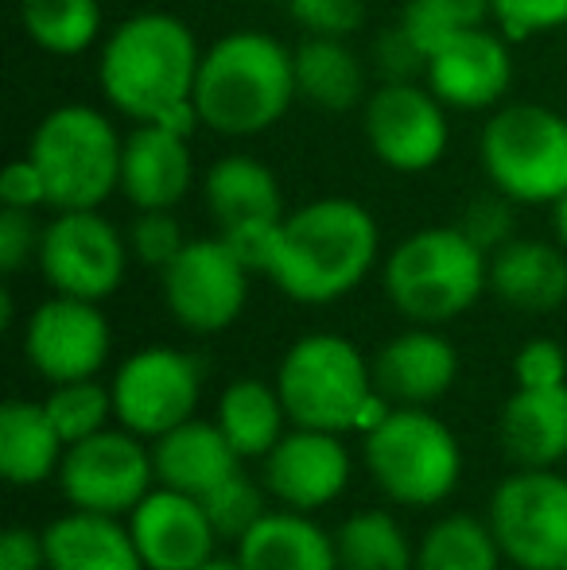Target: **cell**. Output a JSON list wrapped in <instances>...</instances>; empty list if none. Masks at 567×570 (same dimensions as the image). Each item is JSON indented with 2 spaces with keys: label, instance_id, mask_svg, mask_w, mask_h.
Segmentation results:
<instances>
[{
  "label": "cell",
  "instance_id": "31",
  "mask_svg": "<svg viewBox=\"0 0 567 570\" xmlns=\"http://www.w3.org/2000/svg\"><path fill=\"white\" fill-rule=\"evenodd\" d=\"M20 28L39 51L75 59L101 39L98 0H20Z\"/></svg>",
  "mask_w": 567,
  "mask_h": 570
},
{
  "label": "cell",
  "instance_id": "23",
  "mask_svg": "<svg viewBox=\"0 0 567 570\" xmlns=\"http://www.w3.org/2000/svg\"><path fill=\"white\" fill-rule=\"evenodd\" d=\"M47 570H148L129 520L70 509L43 528Z\"/></svg>",
  "mask_w": 567,
  "mask_h": 570
},
{
  "label": "cell",
  "instance_id": "16",
  "mask_svg": "<svg viewBox=\"0 0 567 570\" xmlns=\"http://www.w3.org/2000/svg\"><path fill=\"white\" fill-rule=\"evenodd\" d=\"M261 481L281 509L319 512L346 493L350 451L334 431L287 428L281 443L261 458Z\"/></svg>",
  "mask_w": 567,
  "mask_h": 570
},
{
  "label": "cell",
  "instance_id": "25",
  "mask_svg": "<svg viewBox=\"0 0 567 570\" xmlns=\"http://www.w3.org/2000/svg\"><path fill=\"white\" fill-rule=\"evenodd\" d=\"M498 435L521 470H556L567 458V384L517 389L501 407Z\"/></svg>",
  "mask_w": 567,
  "mask_h": 570
},
{
  "label": "cell",
  "instance_id": "20",
  "mask_svg": "<svg viewBox=\"0 0 567 570\" xmlns=\"http://www.w3.org/2000/svg\"><path fill=\"white\" fill-rule=\"evenodd\" d=\"M459 381V350L436 331L417 326L381 345L373 357V384L401 407H431Z\"/></svg>",
  "mask_w": 567,
  "mask_h": 570
},
{
  "label": "cell",
  "instance_id": "2",
  "mask_svg": "<svg viewBox=\"0 0 567 570\" xmlns=\"http://www.w3.org/2000/svg\"><path fill=\"white\" fill-rule=\"evenodd\" d=\"M295 62L292 51L268 31H226L198 62L195 106L203 128L229 140L261 136L292 109Z\"/></svg>",
  "mask_w": 567,
  "mask_h": 570
},
{
  "label": "cell",
  "instance_id": "14",
  "mask_svg": "<svg viewBox=\"0 0 567 570\" xmlns=\"http://www.w3.org/2000/svg\"><path fill=\"white\" fill-rule=\"evenodd\" d=\"M365 140L373 156L401 175H424L451 144L447 106L428 82H381L362 106Z\"/></svg>",
  "mask_w": 567,
  "mask_h": 570
},
{
  "label": "cell",
  "instance_id": "45",
  "mask_svg": "<svg viewBox=\"0 0 567 570\" xmlns=\"http://www.w3.org/2000/svg\"><path fill=\"white\" fill-rule=\"evenodd\" d=\"M0 570H47L43 532L8 528L4 540H0Z\"/></svg>",
  "mask_w": 567,
  "mask_h": 570
},
{
  "label": "cell",
  "instance_id": "46",
  "mask_svg": "<svg viewBox=\"0 0 567 570\" xmlns=\"http://www.w3.org/2000/svg\"><path fill=\"white\" fill-rule=\"evenodd\" d=\"M553 229H556V240L567 248V190L553 203Z\"/></svg>",
  "mask_w": 567,
  "mask_h": 570
},
{
  "label": "cell",
  "instance_id": "12",
  "mask_svg": "<svg viewBox=\"0 0 567 570\" xmlns=\"http://www.w3.org/2000/svg\"><path fill=\"white\" fill-rule=\"evenodd\" d=\"M117 423L140 439H159L187 423L203 396V368L175 345H144L114 373Z\"/></svg>",
  "mask_w": 567,
  "mask_h": 570
},
{
  "label": "cell",
  "instance_id": "5",
  "mask_svg": "<svg viewBox=\"0 0 567 570\" xmlns=\"http://www.w3.org/2000/svg\"><path fill=\"white\" fill-rule=\"evenodd\" d=\"M28 156L43 171L51 210H101L121 190L125 136L94 106L51 109L31 132Z\"/></svg>",
  "mask_w": 567,
  "mask_h": 570
},
{
  "label": "cell",
  "instance_id": "8",
  "mask_svg": "<svg viewBox=\"0 0 567 570\" xmlns=\"http://www.w3.org/2000/svg\"><path fill=\"white\" fill-rule=\"evenodd\" d=\"M493 190L517 206H553L567 190V117L548 106H501L478 140Z\"/></svg>",
  "mask_w": 567,
  "mask_h": 570
},
{
  "label": "cell",
  "instance_id": "15",
  "mask_svg": "<svg viewBox=\"0 0 567 570\" xmlns=\"http://www.w3.org/2000/svg\"><path fill=\"white\" fill-rule=\"evenodd\" d=\"M114 353V331L101 315V303L51 295L28 315L23 357L47 384L86 381L106 368Z\"/></svg>",
  "mask_w": 567,
  "mask_h": 570
},
{
  "label": "cell",
  "instance_id": "33",
  "mask_svg": "<svg viewBox=\"0 0 567 570\" xmlns=\"http://www.w3.org/2000/svg\"><path fill=\"white\" fill-rule=\"evenodd\" d=\"M43 407L55 420V428H59V435L67 439V446L98 435V431H106L109 423L117 420L114 389H109V384H98V376L51 384Z\"/></svg>",
  "mask_w": 567,
  "mask_h": 570
},
{
  "label": "cell",
  "instance_id": "34",
  "mask_svg": "<svg viewBox=\"0 0 567 570\" xmlns=\"http://www.w3.org/2000/svg\"><path fill=\"white\" fill-rule=\"evenodd\" d=\"M486 20H493L490 0H409L401 12V23L431 59L439 43L454 36L462 28H486Z\"/></svg>",
  "mask_w": 567,
  "mask_h": 570
},
{
  "label": "cell",
  "instance_id": "40",
  "mask_svg": "<svg viewBox=\"0 0 567 570\" xmlns=\"http://www.w3.org/2000/svg\"><path fill=\"white\" fill-rule=\"evenodd\" d=\"M281 226H284V218L237 222V226H229V229H218V237L234 248V256L253 272V276H268L276 245H281Z\"/></svg>",
  "mask_w": 567,
  "mask_h": 570
},
{
  "label": "cell",
  "instance_id": "28",
  "mask_svg": "<svg viewBox=\"0 0 567 570\" xmlns=\"http://www.w3.org/2000/svg\"><path fill=\"white\" fill-rule=\"evenodd\" d=\"M203 203L218 229H229L237 222L284 218L281 179L253 156H226L211 164L203 179Z\"/></svg>",
  "mask_w": 567,
  "mask_h": 570
},
{
  "label": "cell",
  "instance_id": "9",
  "mask_svg": "<svg viewBox=\"0 0 567 570\" xmlns=\"http://www.w3.org/2000/svg\"><path fill=\"white\" fill-rule=\"evenodd\" d=\"M490 528L517 570H567V478L517 465L493 489Z\"/></svg>",
  "mask_w": 567,
  "mask_h": 570
},
{
  "label": "cell",
  "instance_id": "10",
  "mask_svg": "<svg viewBox=\"0 0 567 570\" xmlns=\"http://www.w3.org/2000/svg\"><path fill=\"white\" fill-rule=\"evenodd\" d=\"M129 240L101 210H55L39 237V272L55 295L109 299L125 284Z\"/></svg>",
  "mask_w": 567,
  "mask_h": 570
},
{
  "label": "cell",
  "instance_id": "3",
  "mask_svg": "<svg viewBox=\"0 0 567 570\" xmlns=\"http://www.w3.org/2000/svg\"><path fill=\"white\" fill-rule=\"evenodd\" d=\"M198 62V39L179 16L137 12L117 23L101 43L98 86L117 114L140 125L195 98Z\"/></svg>",
  "mask_w": 567,
  "mask_h": 570
},
{
  "label": "cell",
  "instance_id": "22",
  "mask_svg": "<svg viewBox=\"0 0 567 570\" xmlns=\"http://www.w3.org/2000/svg\"><path fill=\"white\" fill-rule=\"evenodd\" d=\"M490 292L525 315H545L567 303V248L560 240L514 237L490 253Z\"/></svg>",
  "mask_w": 567,
  "mask_h": 570
},
{
  "label": "cell",
  "instance_id": "17",
  "mask_svg": "<svg viewBox=\"0 0 567 570\" xmlns=\"http://www.w3.org/2000/svg\"><path fill=\"white\" fill-rule=\"evenodd\" d=\"M424 82L447 109H462V114L493 109L514 86L509 39L490 28L454 31L447 43L431 51Z\"/></svg>",
  "mask_w": 567,
  "mask_h": 570
},
{
  "label": "cell",
  "instance_id": "41",
  "mask_svg": "<svg viewBox=\"0 0 567 570\" xmlns=\"http://www.w3.org/2000/svg\"><path fill=\"white\" fill-rule=\"evenodd\" d=\"M373 62H378V70H381V78H385V82H417V78H424V70H428L424 47H420L417 39L404 31L401 20L378 36Z\"/></svg>",
  "mask_w": 567,
  "mask_h": 570
},
{
  "label": "cell",
  "instance_id": "39",
  "mask_svg": "<svg viewBox=\"0 0 567 570\" xmlns=\"http://www.w3.org/2000/svg\"><path fill=\"white\" fill-rule=\"evenodd\" d=\"M454 226L467 233L482 253H498L501 245L514 240V198H506L501 190H493V195H486V198H475Z\"/></svg>",
  "mask_w": 567,
  "mask_h": 570
},
{
  "label": "cell",
  "instance_id": "36",
  "mask_svg": "<svg viewBox=\"0 0 567 570\" xmlns=\"http://www.w3.org/2000/svg\"><path fill=\"white\" fill-rule=\"evenodd\" d=\"M129 248L144 268L164 272L187 248V233H183L175 210H137V222L129 229Z\"/></svg>",
  "mask_w": 567,
  "mask_h": 570
},
{
  "label": "cell",
  "instance_id": "24",
  "mask_svg": "<svg viewBox=\"0 0 567 570\" xmlns=\"http://www.w3.org/2000/svg\"><path fill=\"white\" fill-rule=\"evenodd\" d=\"M242 570H339V543L311 520V512L268 509L237 540Z\"/></svg>",
  "mask_w": 567,
  "mask_h": 570
},
{
  "label": "cell",
  "instance_id": "18",
  "mask_svg": "<svg viewBox=\"0 0 567 570\" xmlns=\"http://www.w3.org/2000/svg\"><path fill=\"white\" fill-rule=\"evenodd\" d=\"M125 520L148 570H203L222 540L203 501L167 485L151 489Z\"/></svg>",
  "mask_w": 567,
  "mask_h": 570
},
{
  "label": "cell",
  "instance_id": "35",
  "mask_svg": "<svg viewBox=\"0 0 567 570\" xmlns=\"http://www.w3.org/2000/svg\"><path fill=\"white\" fill-rule=\"evenodd\" d=\"M265 493H268V489H261L250 473L237 470L234 478H226L218 489H211V493L198 497V501H203L206 517H211V524L218 528L222 540L237 543L268 512Z\"/></svg>",
  "mask_w": 567,
  "mask_h": 570
},
{
  "label": "cell",
  "instance_id": "42",
  "mask_svg": "<svg viewBox=\"0 0 567 570\" xmlns=\"http://www.w3.org/2000/svg\"><path fill=\"white\" fill-rule=\"evenodd\" d=\"M514 381H517V389H553V384H567L564 345L553 338L525 342L514 357Z\"/></svg>",
  "mask_w": 567,
  "mask_h": 570
},
{
  "label": "cell",
  "instance_id": "37",
  "mask_svg": "<svg viewBox=\"0 0 567 570\" xmlns=\"http://www.w3.org/2000/svg\"><path fill=\"white\" fill-rule=\"evenodd\" d=\"M493 23L509 43L567 28V0H490Z\"/></svg>",
  "mask_w": 567,
  "mask_h": 570
},
{
  "label": "cell",
  "instance_id": "21",
  "mask_svg": "<svg viewBox=\"0 0 567 570\" xmlns=\"http://www.w3.org/2000/svg\"><path fill=\"white\" fill-rule=\"evenodd\" d=\"M151 462H156V485L190 497H206L237 470H245V458L229 446L218 423L195 420V415L167 435L151 439Z\"/></svg>",
  "mask_w": 567,
  "mask_h": 570
},
{
  "label": "cell",
  "instance_id": "1",
  "mask_svg": "<svg viewBox=\"0 0 567 570\" xmlns=\"http://www.w3.org/2000/svg\"><path fill=\"white\" fill-rule=\"evenodd\" d=\"M381 233L373 214L354 198H315L284 214L268 279L295 303L326 307L350 295L373 272Z\"/></svg>",
  "mask_w": 567,
  "mask_h": 570
},
{
  "label": "cell",
  "instance_id": "43",
  "mask_svg": "<svg viewBox=\"0 0 567 570\" xmlns=\"http://www.w3.org/2000/svg\"><path fill=\"white\" fill-rule=\"evenodd\" d=\"M36 210H16V206H0V268L4 276H16L28 261L39 256V237L43 229L31 218Z\"/></svg>",
  "mask_w": 567,
  "mask_h": 570
},
{
  "label": "cell",
  "instance_id": "47",
  "mask_svg": "<svg viewBox=\"0 0 567 570\" xmlns=\"http://www.w3.org/2000/svg\"><path fill=\"white\" fill-rule=\"evenodd\" d=\"M203 570H242V563H237V559H211Z\"/></svg>",
  "mask_w": 567,
  "mask_h": 570
},
{
  "label": "cell",
  "instance_id": "11",
  "mask_svg": "<svg viewBox=\"0 0 567 570\" xmlns=\"http://www.w3.org/2000/svg\"><path fill=\"white\" fill-rule=\"evenodd\" d=\"M55 481L70 509L129 517L156 489V462L140 443V435H133L129 428H106L67 446Z\"/></svg>",
  "mask_w": 567,
  "mask_h": 570
},
{
  "label": "cell",
  "instance_id": "30",
  "mask_svg": "<svg viewBox=\"0 0 567 570\" xmlns=\"http://www.w3.org/2000/svg\"><path fill=\"white\" fill-rule=\"evenodd\" d=\"M339 570H417V548L385 509H358L334 532Z\"/></svg>",
  "mask_w": 567,
  "mask_h": 570
},
{
  "label": "cell",
  "instance_id": "19",
  "mask_svg": "<svg viewBox=\"0 0 567 570\" xmlns=\"http://www.w3.org/2000/svg\"><path fill=\"white\" fill-rule=\"evenodd\" d=\"M195 183L190 136H179L156 120H140L125 136L121 195L137 210H175Z\"/></svg>",
  "mask_w": 567,
  "mask_h": 570
},
{
  "label": "cell",
  "instance_id": "13",
  "mask_svg": "<svg viewBox=\"0 0 567 570\" xmlns=\"http://www.w3.org/2000/svg\"><path fill=\"white\" fill-rule=\"evenodd\" d=\"M250 276L253 272L218 233L187 240V248L159 272L167 311L190 334L229 331L250 299Z\"/></svg>",
  "mask_w": 567,
  "mask_h": 570
},
{
  "label": "cell",
  "instance_id": "26",
  "mask_svg": "<svg viewBox=\"0 0 567 570\" xmlns=\"http://www.w3.org/2000/svg\"><path fill=\"white\" fill-rule=\"evenodd\" d=\"M295 62V94L326 114H350L370 98L365 62L346 39L307 36L292 51Z\"/></svg>",
  "mask_w": 567,
  "mask_h": 570
},
{
  "label": "cell",
  "instance_id": "27",
  "mask_svg": "<svg viewBox=\"0 0 567 570\" xmlns=\"http://www.w3.org/2000/svg\"><path fill=\"white\" fill-rule=\"evenodd\" d=\"M67 439L47 415L43 400H4L0 407V473L12 485H43L59 478Z\"/></svg>",
  "mask_w": 567,
  "mask_h": 570
},
{
  "label": "cell",
  "instance_id": "6",
  "mask_svg": "<svg viewBox=\"0 0 567 570\" xmlns=\"http://www.w3.org/2000/svg\"><path fill=\"white\" fill-rule=\"evenodd\" d=\"M362 458L381 493L404 509L443 504L462 478L459 439L428 407L393 404V412L362 435Z\"/></svg>",
  "mask_w": 567,
  "mask_h": 570
},
{
  "label": "cell",
  "instance_id": "44",
  "mask_svg": "<svg viewBox=\"0 0 567 570\" xmlns=\"http://www.w3.org/2000/svg\"><path fill=\"white\" fill-rule=\"evenodd\" d=\"M0 206H16V210H39L47 206V183L36 159L23 156L0 171Z\"/></svg>",
  "mask_w": 567,
  "mask_h": 570
},
{
  "label": "cell",
  "instance_id": "4",
  "mask_svg": "<svg viewBox=\"0 0 567 570\" xmlns=\"http://www.w3.org/2000/svg\"><path fill=\"white\" fill-rule=\"evenodd\" d=\"M385 295L409 323L439 326L467 315L490 292V253L459 226L417 229L389 253Z\"/></svg>",
  "mask_w": 567,
  "mask_h": 570
},
{
  "label": "cell",
  "instance_id": "29",
  "mask_svg": "<svg viewBox=\"0 0 567 570\" xmlns=\"http://www.w3.org/2000/svg\"><path fill=\"white\" fill-rule=\"evenodd\" d=\"M214 423H218L222 435L229 439V446H234L245 462H253V458L261 462V458L281 443L284 431L292 428L276 381L268 384V381H257V376H242V381L226 384Z\"/></svg>",
  "mask_w": 567,
  "mask_h": 570
},
{
  "label": "cell",
  "instance_id": "32",
  "mask_svg": "<svg viewBox=\"0 0 567 570\" xmlns=\"http://www.w3.org/2000/svg\"><path fill=\"white\" fill-rule=\"evenodd\" d=\"M506 551L493 535L490 520L443 517L417 543V570H498Z\"/></svg>",
  "mask_w": 567,
  "mask_h": 570
},
{
  "label": "cell",
  "instance_id": "38",
  "mask_svg": "<svg viewBox=\"0 0 567 570\" xmlns=\"http://www.w3.org/2000/svg\"><path fill=\"white\" fill-rule=\"evenodd\" d=\"M287 12L307 36L346 39L362 31L365 0H287Z\"/></svg>",
  "mask_w": 567,
  "mask_h": 570
},
{
  "label": "cell",
  "instance_id": "7",
  "mask_svg": "<svg viewBox=\"0 0 567 570\" xmlns=\"http://www.w3.org/2000/svg\"><path fill=\"white\" fill-rule=\"evenodd\" d=\"M276 389L292 428L346 435L358 431V415L378 384H373V361H365V353L350 338L303 334L281 357Z\"/></svg>",
  "mask_w": 567,
  "mask_h": 570
}]
</instances>
